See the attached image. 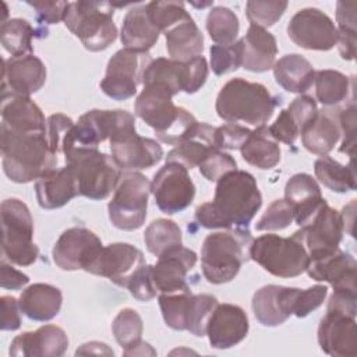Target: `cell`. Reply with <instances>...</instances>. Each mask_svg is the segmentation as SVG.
<instances>
[{
  "mask_svg": "<svg viewBox=\"0 0 357 357\" xmlns=\"http://www.w3.org/2000/svg\"><path fill=\"white\" fill-rule=\"evenodd\" d=\"M262 205L255 177L233 170L218 180L215 197L195 209V220L205 229H247Z\"/></svg>",
  "mask_w": 357,
  "mask_h": 357,
  "instance_id": "1",
  "label": "cell"
},
{
  "mask_svg": "<svg viewBox=\"0 0 357 357\" xmlns=\"http://www.w3.org/2000/svg\"><path fill=\"white\" fill-rule=\"evenodd\" d=\"M1 163L4 174L14 183H29L56 169L47 132H15L1 128Z\"/></svg>",
  "mask_w": 357,
  "mask_h": 357,
  "instance_id": "2",
  "label": "cell"
},
{
  "mask_svg": "<svg viewBox=\"0 0 357 357\" xmlns=\"http://www.w3.org/2000/svg\"><path fill=\"white\" fill-rule=\"evenodd\" d=\"M174 93L162 84H146L135 100V114L169 145L180 144L198 124L197 119L172 100Z\"/></svg>",
  "mask_w": 357,
  "mask_h": 357,
  "instance_id": "3",
  "label": "cell"
},
{
  "mask_svg": "<svg viewBox=\"0 0 357 357\" xmlns=\"http://www.w3.org/2000/svg\"><path fill=\"white\" fill-rule=\"evenodd\" d=\"M254 237L247 229H225L205 237L201 248V266L212 284L233 280L240 268L248 262Z\"/></svg>",
  "mask_w": 357,
  "mask_h": 357,
  "instance_id": "4",
  "label": "cell"
},
{
  "mask_svg": "<svg viewBox=\"0 0 357 357\" xmlns=\"http://www.w3.org/2000/svg\"><path fill=\"white\" fill-rule=\"evenodd\" d=\"M276 103L265 85L233 78L219 91L215 107L218 116L227 123L259 127L272 117Z\"/></svg>",
  "mask_w": 357,
  "mask_h": 357,
  "instance_id": "5",
  "label": "cell"
},
{
  "mask_svg": "<svg viewBox=\"0 0 357 357\" xmlns=\"http://www.w3.org/2000/svg\"><path fill=\"white\" fill-rule=\"evenodd\" d=\"M113 14L114 4L107 1H73L67 7L64 24L86 50L100 52L117 38Z\"/></svg>",
  "mask_w": 357,
  "mask_h": 357,
  "instance_id": "6",
  "label": "cell"
},
{
  "mask_svg": "<svg viewBox=\"0 0 357 357\" xmlns=\"http://www.w3.org/2000/svg\"><path fill=\"white\" fill-rule=\"evenodd\" d=\"M64 159L75 173L79 195L93 201L107 198L116 190L123 173L113 156L99 149L73 151L66 153Z\"/></svg>",
  "mask_w": 357,
  "mask_h": 357,
  "instance_id": "7",
  "label": "cell"
},
{
  "mask_svg": "<svg viewBox=\"0 0 357 357\" xmlns=\"http://www.w3.org/2000/svg\"><path fill=\"white\" fill-rule=\"evenodd\" d=\"M250 258L278 278H296L310 262L308 251L296 233L290 237L269 233L254 238Z\"/></svg>",
  "mask_w": 357,
  "mask_h": 357,
  "instance_id": "8",
  "label": "cell"
},
{
  "mask_svg": "<svg viewBox=\"0 0 357 357\" xmlns=\"http://www.w3.org/2000/svg\"><path fill=\"white\" fill-rule=\"evenodd\" d=\"M4 257L14 265L29 266L38 261L39 248L33 243V219L26 204L7 198L0 205Z\"/></svg>",
  "mask_w": 357,
  "mask_h": 357,
  "instance_id": "9",
  "label": "cell"
},
{
  "mask_svg": "<svg viewBox=\"0 0 357 357\" xmlns=\"http://www.w3.org/2000/svg\"><path fill=\"white\" fill-rule=\"evenodd\" d=\"M151 181L139 172H123L107 204L109 219L120 230L139 229L146 218Z\"/></svg>",
  "mask_w": 357,
  "mask_h": 357,
  "instance_id": "10",
  "label": "cell"
},
{
  "mask_svg": "<svg viewBox=\"0 0 357 357\" xmlns=\"http://www.w3.org/2000/svg\"><path fill=\"white\" fill-rule=\"evenodd\" d=\"M208 63L204 56L188 61H176L159 57L152 60L142 75V84H162L174 95L178 92L195 93L208 78Z\"/></svg>",
  "mask_w": 357,
  "mask_h": 357,
  "instance_id": "11",
  "label": "cell"
},
{
  "mask_svg": "<svg viewBox=\"0 0 357 357\" xmlns=\"http://www.w3.org/2000/svg\"><path fill=\"white\" fill-rule=\"evenodd\" d=\"M151 61L152 59L148 52L127 47L117 50L107 63L105 78L100 81V89L114 100H126L134 96Z\"/></svg>",
  "mask_w": 357,
  "mask_h": 357,
  "instance_id": "12",
  "label": "cell"
},
{
  "mask_svg": "<svg viewBox=\"0 0 357 357\" xmlns=\"http://www.w3.org/2000/svg\"><path fill=\"white\" fill-rule=\"evenodd\" d=\"M151 192L156 206L167 215H174L191 205L195 185L188 170L176 162H166L151 181Z\"/></svg>",
  "mask_w": 357,
  "mask_h": 357,
  "instance_id": "13",
  "label": "cell"
},
{
  "mask_svg": "<svg viewBox=\"0 0 357 357\" xmlns=\"http://www.w3.org/2000/svg\"><path fill=\"white\" fill-rule=\"evenodd\" d=\"M289 38L307 50H331L339 33L335 22L319 8L307 7L297 11L287 24Z\"/></svg>",
  "mask_w": 357,
  "mask_h": 357,
  "instance_id": "14",
  "label": "cell"
},
{
  "mask_svg": "<svg viewBox=\"0 0 357 357\" xmlns=\"http://www.w3.org/2000/svg\"><path fill=\"white\" fill-rule=\"evenodd\" d=\"M144 264L145 258L141 250L128 243H113L103 245L85 271L126 287L132 273Z\"/></svg>",
  "mask_w": 357,
  "mask_h": 357,
  "instance_id": "15",
  "label": "cell"
},
{
  "mask_svg": "<svg viewBox=\"0 0 357 357\" xmlns=\"http://www.w3.org/2000/svg\"><path fill=\"white\" fill-rule=\"evenodd\" d=\"M343 230L340 213L325 201L311 220L294 233L303 241L310 258H312L339 248Z\"/></svg>",
  "mask_w": 357,
  "mask_h": 357,
  "instance_id": "16",
  "label": "cell"
},
{
  "mask_svg": "<svg viewBox=\"0 0 357 357\" xmlns=\"http://www.w3.org/2000/svg\"><path fill=\"white\" fill-rule=\"evenodd\" d=\"M102 247L100 238L92 230L77 226L60 234L53 245L52 257L61 271H85Z\"/></svg>",
  "mask_w": 357,
  "mask_h": 357,
  "instance_id": "17",
  "label": "cell"
},
{
  "mask_svg": "<svg viewBox=\"0 0 357 357\" xmlns=\"http://www.w3.org/2000/svg\"><path fill=\"white\" fill-rule=\"evenodd\" d=\"M46 82V67L33 56L3 59L1 96H31Z\"/></svg>",
  "mask_w": 357,
  "mask_h": 357,
  "instance_id": "18",
  "label": "cell"
},
{
  "mask_svg": "<svg viewBox=\"0 0 357 357\" xmlns=\"http://www.w3.org/2000/svg\"><path fill=\"white\" fill-rule=\"evenodd\" d=\"M318 343L321 350L329 356H356V317L339 310L326 308V314L318 326Z\"/></svg>",
  "mask_w": 357,
  "mask_h": 357,
  "instance_id": "19",
  "label": "cell"
},
{
  "mask_svg": "<svg viewBox=\"0 0 357 357\" xmlns=\"http://www.w3.org/2000/svg\"><path fill=\"white\" fill-rule=\"evenodd\" d=\"M109 142L113 159L124 172L149 169L163 158L162 146L152 138L138 135L137 130L112 138Z\"/></svg>",
  "mask_w": 357,
  "mask_h": 357,
  "instance_id": "20",
  "label": "cell"
},
{
  "mask_svg": "<svg viewBox=\"0 0 357 357\" xmlns=\"http://www.w3.org/2000/svg\"><path fill=\"white\" fill-rule=\"evenodd\" d=\"M197 254L187 247H177L160 255L152 265V276L159 294L191 291L187 276L197 264Z\"/></svg>",
  "mask_w": 357,
  "mask_h": 357,
  "instance_id": "21",
  "label": "cell"
},
{
  "mask_svg": "<svg viewBox=\"0 0 357 357\" xmlns=\"http://www.w3.org/2000/svg\"><path fill=\"white\" fill-rule=\"evenodd\" d=\"M250 324L245 311L230 303L215 307L206 326V336L213 349H230L238 344L248 333Z\"/></svg>",
  "mask_w": 357,
  "mask_h": 357,
  "instance_id": "22",
  "label": "cell"
},
{
  "mask_svg": "<svg viewBox=\"0 0 357 357\" xmlns=\"http://www.w3.org/2000/svg\"><path fill=\"white\" fill-rule=\"evenodd\" d=\"M298 287L266 284L252 296V311L257 321L264 326L284 324L294 311Z\"/></svg>",
  "mask_w": 357,
  "mask_h": 357,
  "instance_id": "23",
  "label": "cell"
},
{
  "mask_svg": "<svg viewBox=\"0 0 357 357\" xmlns=\"http://www.w3.org/2000/svg\"><path fill=\"white\" fill-rule=\"evenodd\" d=\"M356 259L351 254L336 248L310 258L305 272L317 282H328L337 289L356 290Z\"/></svg>",
  "mask_w": 357,
  "mask_h": 357,
  "instance_id": "24",
  "label": "cell"
},
{
  "mask_svg": "<svg viewBox=\"0 0 357 357\" xmlns=\"http://www.w3.org/2000/svg\"><path fill=\"white\" fill-rule=\"evenodd\" d=\"M68 349V337L57 325H43L35 332L15 336L10 344V356L15 357H60Z\"/></svg>",
  "mask_w": 357,
  "mask_h": 357,
  "instance_id": "25",
  "label": "cell"
},
{
  "mask_svg": "<svg viewBox=\"0 0 357 357\" xmlns=\"http://www.w3.org/2000/svg\"><path fill=\"white\" fill-rule=\"evenodd\" d=\"M35 194L40 208L57 209L79 195L77 177L71 166L53 169L35 180Z\"/></svg>",
  "mask_w": 357,
  "mask_h": 357,
  "instance_id": "26",
  "label": "cell"
},
{
  "mask_svg": "<svg viewBox=\"0 0 357 357\" xmlns=\"http://www.w3.org/2000/svg\"><path fill=\"white\" fill-rule=\"evenodd\" d=\"M1 128L15 132H47L42 109L29 96H1Z\"/></svg>",
  "mask_w": 357,
  "mask_h": 357,
  "instance_id": "27",
  "label": "cell"
},
{
  "mask_svg": "<svg viewBox=\"0 0 357 357\" xmlns=\"http://www.w3.org/2000/svg\"><path fill=\"white\" fill-rule=\"evenodd\" d=\"M284 199L294 212V220L301 227L317 213L325 198L317 180L307 173L293 174L284 187Z\"/></svg>",
  "mask_w": 357,
  "mask_h": 357,
  "instance_id": "28",
  "label": "cell"
},
{
  "mask_svg": "<svg viewBox=\"0 0 357 357\" xmlns=\"http://www.w3.org/2000/svg\"><path fill=\"white\" fill-rule=\"evenodd\" d=\"M243 40L241 66L252 73H265L275 64L278 54L276 38L265 28L250 25Z\"/></svg>",
  "mask_w": 357,
  "mask_h": 357,
  "instance_id": "29",
  "label": "cell"
},
{
  "mask_svg": "<svg viewBox=\"0 0 357 357\" xmlns=\"http://www.w3.org/2000/svg\"><path fill=\"white\" fill-rule=\"evenodd\" d=\"M18 304L21 312L32 321L46 322L53 319L61 308V290L49 283H33L22 290Z\"/></svg>",
  "mask_w": 357,
  "mask_h": 357,
  "instance_id": "30",
  "label": "cell"
},
{
  "mask_svg": "<svg viewBox=\"0 0 357 357\" xmlns=\"http://www.w3.org/2000/svg\"><path fill=\"white\" fill-rule=\"evenodd\" d=\"M215 128L206 123H199L192 128V131L177 144L166 155V162H176L184 166L187 170L198 167L201 160L206 153L215 146Z\"/></svg>",
  "mask_w": 357,
  "mask_h": 357,
  "instance_id": "31",
  "label": "cell"
},
{
  "mask_svg": "<svg viewBox=\"0 0 357 357\" xmlns=\"http://www.w3.org/2000/svg\"><path fill=\"white\" fill-rule=\"evenodd\" d=\"M166 49L172 60L188 61L204 52V35L192 17L180 21L165 32Z\"/></svg>",
  "mask_w": 357,
  "mask_h": 357,
  "instance_id": "32",
  "label": "cell"
},
{
  "mask_svg": "<svg viewBox=\"0 0 357 357\" xmlns=\"http://www.w3.org/2000/svg\"><path fill=\"white\" fill-rule=\"evenodd\" d=\"M159 33L160 31L148 17L145 4H139L127 11L123 20L120 39L127 49L148 52L158 42Z\"/></svg>",
  "mask_w": 357,
  "mask_h": 357,
  "instance_id": "33",
  "label": "cell"
},
{
  "mask_svg": "<svg viewBox=\"0 0 357 357\" xmlns=\"http://www.w3.org/2000/svg\"><path fill=\"white\" fill-rule=\"evenodd\" d=\"M340 127L337 116L331 110L317 113L314 120L301 131L303 146L315 155H328L340 139Z\"/></svg>",
  "mask_w": 357,
  "mask_h": 357,
  "instance_id": "34",
  "label": "cell"
},
{
  "mask_svg": "<svg viewBox=\"0 0 357 357\" xmlns=\"http://www.w3.org/2000/svg\"><path fill=\"white\" fill-rule=\"evenodd\" d=\"M272 68L276 82L287 92L304 93L314 84L315 70L301 54H286L275 61Z\"/></svg>",
  "mask_w": 357,
  "mask_h": 357,
  "instance_id": "35",
  "label": "cell"
},
{
  "mask_svg": "<svg viewBox=\"0 0 357 357\" xmlns=\"http://www.w3.org/2000/svg\"><path fill=\"white\" fill-rule=\"evenodd\" d=\"M243 159L261 170L275 167L280 162V148L278 141L272 138L266 126L251 130L250 137L240 148Z\"/></svg>",
  "mask_w": 357,
  "mask_h": 357,
  "instance_id": "36",
  "label": "cell"
},
{
  "mask_svg": "<svg viewBox=\"0 0 357 357\" xmlns=\"http://www.w3.org/2000/svg\"><path fill=\"white\" fill-rule=\"evenodd\" d=\"M315 177L335 192H347L356 190V173L353 162L349 166L339 163L328 155L319 156L314 163Z\"/></svg>",
  "mask_w": 357,
  "mask_h": 357,
  "instance_id": "37",
  "label": "cell"
},
{
  "mask_svg": "<svg viewBox=\"0 0 357 357\" xmlns=\"http://www.w3.org/2000/svg\"><path fill=\"white\" fill-rule=\"evenodd\" d=\"M144 241L151 254L160 257L173 248L183 245L181 230L178 225L170 219H156L145 229Z\"/></svg>",
  "mask_w": 357,
  "mask_h": 357,
  "instance_id": "38",
  "label": "cell"
},
{
  "mask_svg": "<svg viewBox=\"0 0 357 357\" xmlns=\"http://www.w3.org/2000/svg\"><path fill=\"white\" fill-rule=\"evenodd\" d=\"M35 35L32 25L22 18H10L0 25V42L11 57L33 54L32 39Z\"/></svg>",
  "mask_w": 357,
  "mask_h": 357,
  "instance_id": "39",
  "label": "cell"
},
{
  "mask_svg": "<svg viewBox=\"0 0 357 357\" xmlns=\"http://www.w3.org/2000/svg\"><path fill=\"white\" fill-rule=\"evenodd\" d=\"M353 81V79H351ZM349 77L336 70L315 71V95L324 106H336L347 99L353 85Z\"/></svg>",
  "mask_w": 357,
  "mask_h": 357,
  "instance_id": "40",
  "label": "cell"
},
{
  "mask_svg": "<svg viewBox=\"0 0 357 357\" xmlns=\"http://www.w3.org/2000/svg\"><path fill=\"white\" fill-rule=\"evenodd\" d=\"M240 22L234 11L227 7H213L206 17V31L216 45L227 46L236 42Z\"/></svg>",
  "mask_w": 357,
  "mask_h": 357,
  "instance_id": "41",
  "label": "cell"
},
{
  "mask_svg": "<svg viewBox=\"0 0 357 357\" xmlns=\"http://www.w3.org/2000/svg\"><path fill=\"white\" fill-rule=\"evenodd\" d=\"M191 296V291L159 294L158 300L162 317L169 328L174 331H185Z\"/></svg>",
  "mask_w": 357,
  "mask_h": 357,
  "instance_id": "42",
  "label": "cell"
},
{
  "mask_svg": "<svg viewBox=\"0 0 357 357\" xmlns=\"http://www.w3.org/2000/svg\"><path fill=\"white\" fill-rule=\"evenodd\" d=\"M144 324L139 314L132 308H123L114 317L112 324V332L116 342L127 349L141 340Z\"/></svg>",
  "mask_w": 357,
  "mask_h": 357,
  "instance_id": "43",
  "label": "cell"
},
{
  "mask_svg": "<svg viewBox=\"0 0 357 357\" xmlns=\"http://www.w3.org/2000/svg\"><path fill=\"white\" fill-rule=\"evenodd\" d=\"M216 305L218 300L212 294H192L187 314L185 331L198 337L205 336L208 321Z\"/></svg>",
  "mask_w": 357,
  "mask_h": 357,
  "instance_id": "44",
  "label": "cell"
},
{
  "mask_svg": "<svg viewBox=\"0 0 357 357\" xmlns=\"http://www.w3.org/2000/svg\"><path fill=\"white\" fill-rule=\"evenodd\" d=\"M145 7L151 22L160 32H166L173 25L190 17L183 1H151Z\"/></svg>",
  "mask_w": 357,
  "mask_h": 357,
  "instance_id": "45",
  "label": "cell"
},
{
  "mask_svg": "<svg viewBox=\"0 0 357 357\" xmlns=\"http://www.w3.org/2000/svg\"><path fill=\"white\" fill-rule=\"evenodd\" d=\"M287 8V1L250 0L245 4V14L250 25L268 28L275 25Z\"/></svg>",
  "mask_w": 357,
  "mask_h": 357,
  "instance_id": "46",
  "label": "cell"
},
{
  "mask_svg": "<svg viewBox=\"0 0 357 357\" xmlns=\"http://www.w3.org/2000/svg\"><path fill=\"white\" fill-rule=\"evenodd\" d=\"M211 68L216 75L236 71L243 60V40L238 39L231 45H213L209 49Z\"/></svg>",
  "mask_w": 357,
  "mask_h": 357,
  "instance_id": "47",
  "label": "cell"
},
{
  "mask_svg": "<svg viewBox=\"0 0 357 357\" xmlns=\"http://www.w3.org/2000/svg\"><path fill=\"white\" fill-rule=\"evenodd\" d=\"M293 220H294V212L290 204L284 198L275 199L266 208V211L259 218V220L255 223V230H259V231L283 230L287 226H290Z\"/></svg>",
  "mask_w": 357,
  "mask_h": 357,
  "instance_id": "48",
  "label": "cell"
},
{
  "mask_svg": "<svg viewBox=\"0 0 357 357\" xmlns=\"http://www.w3.org/2000/svg\"><path fill=\"white\" fill-rule=\"evenodd\" d=\"M198 169L208 181H218L225 174L236 170L237 163L230 153H226L219 148H212L201 160Z\"/></svg>",
  "mask_w": 357,
  "mask_h": 357,
  "instance_id": "49",
  "label": "cell"
},
{
  "mask_svg": "<svg viewBox=\"0 0 357 357\" xmlns=\"http://www.w3.org/2000/svg\"><path fill=\"white\" fill-rule=\"evenodd\" d=\"M130 294L138 301H149L156 297L158 289L152 276V265L144 264L128 279L127 286Z\"/></svg>",
  "mask_w": 357,
  "mask_h": 357,
  "instance_id": "50",
  "label": "cell"
},
{
  "mask_svg": "<svg viewBox=\"0 0 357 357\" xmlns=\"http://www.w3.org/2000/svg\"><path fill=\"white\" fill-rule=\"evenodd\" d=\"M251 130L241 124L227 123L215 128V146L219 149H240Z\"/></svg>",
  "mask_w": 357,
  "mask_h": 357,
  "instance_id": "51",
  "label": "cell"
},
{
  "mask_svg": "<svg viewBox=\"0 0 357 357\" xmlns=\"http://www.w3.org/2000/svg\"><path fill=\"white\" fill-rule=\"evenodd\" d=\"M328 294V287L324 284H315L308 289H298L293 315L297 318H304L314 310H317L325 301Z\"/></svg>",
  "mask_w": 357,
  "mask_h": 357,
  "instance_id": "52",
  "label": "cell"
},
{
  "mask_svg": "<svg viewBox=\"0 0 357 357\" xmlns=\"http://www.w3.org/2000/svg\"><path fill=\"white\" fill-rule=\"evenodd\" d=\"M337 121L340 127V132H343V141L340 146V152H344L350 156V162L354 158L356 148V105L351 100L349 106H346L337 114Z\"/></svg>",
  "mask_w": 357,
  "mask_h": 357,
  "instance_id": "53",
  "label": "cell"
},
{
  "mask_svg": "<svg viewBox=\"0 0 357 357\" xmlns=\"http://www.w3.org/2000/svg\"><path fill=\"white\" fill-rule=\"evenodd\" d=\"M290 114V117L293 119V121L296 123V126L301 131L314 120V117L318 113V107H317V102L308 96V95H300L297 96L286 109Z\"/></svg>",
  "mask_w": 357,
  "mask_h": 357,
  "instance_id": "54",
  "label": "cell"
},
{
  "mask_svg": "<svg viewBox=\"0 0 357 357\" xmlns=\"http://www.w3.org/2000/svg\"><path fill=\"white\" fill-rule=\"evenodd\" d=\"M74 121L63 113H54L47 119V139L52 151L59 155L63 148V141Z\"/></svg>",
  "mask_w": 357,
  "mask_h": 357,
  "instance_id": "55",
  "label": "cell"
},
{
  "mask_svg": "<svg viewBox=\"0 0 357 357\" xmlns=\"http://www.w3.org/2000/svg\"><path fill=\"white\" fill-rule=\"evenodd\" d=\"M269 134L278 142H283L286 145H293L297 137L300 135V130L290 117L289 112L284 109L279 113L276 120L268 127Z\"/></svg>",
  "mask_w": 357,
  "mask_h": 357,
  "instance_id": "56",
  "label": "cell"
},
{
  "mask_svg": "<svg viewBox=\"0 0 357 357\" xmlns=\"http://www.w3.org/2000/svg\"><path fill=\"white\" fill-rule=\"evenodd\" d=\"M36 11L38 21L42 24H57L64 21L68 1H26Z\"/></svg>",
  "mask_w": 357,
  "mask_h": 357,
  "instance_id": "57",
  "label": "cell"
},
{
  "mask_svg": "<svg viewBox=\"0 0 357 357\" xmlns=\"http://www.w3.org/2000/svg\"><path fill=\"white\" fill-rule=\"evenodd\" d=\"M1 303V331H17L21 326V317H20V304L18 300L11 296H3L0 298Z\"/></svg>",
  "mask_w": 357,
  "mask_h": 357,
  "instance_id": "58",
  "label": "cell"
},
{
  "mask_svg": "<svg viewBox=\"0 0 357 357\" xmlns=\"http://www.w3.org/2000/svg\"><path fill=\"white\" fill-rule=\"evenodd\" d=\"M336 21L339 33H356V1H337Z\"/></svg>",
  "mask_w": 357,
  "mask_h": 357,
  "instance_id": "59",
  "label": "cell"
},
{
  "mask_svg": "<svg viewBox=\"0 0 357 357\" xmlns=\"http://www.w3.org/2000/svg\"><path fill=\"white\" fill-rule=\"evenodd\" d=\"M29 283V276L17 271L4 259L0 262V286L8 290H20Z\"/></svg>",
  "mask_w": 357,
  "mask_h": 357,
  "instance_id": "60",
  "label": "cell"
},
{
  "mask_svg": "<svg viewBox=\"0 0 357 357\" xmlns=\"http://www.w3.org/2000/svg\"><path fill=\"white\" fill-rule=\"evenodd\" d=\"M107 354V356H113V350H110L107 347L106 343H100V342H89V343H84L79 349H77L75 354Z\"/></svg>",
  "mask_w": 357,
  "mask_h": 357,
  "instance_id": "61",
  "label": "cell"
},
{
  "mask_svg": "<svg viewBox=\"0 0 357 357\" xmlns=\"http://www.w3.org/2000/svg\"><path fill=\"white\" fill-rule=\"evenodd\" d=\"M354 211H356V199H351V202L349 205H346L342 212H339L342 222H343V229L347 230L350 236H354V230H353Z\"/></svg>",
  "mask_w": 357,
  "mask_h": 357,
  "instance_id": "62",
  "label": "cell"
},
{
  "mask_svg": "<svg viewBox=\"0 0 357 357\" xmlns=\"http://www.w3.org/2000/svg\"><path fill=\"white\" fill-rule=\"evenodd\" d=\"M123 354L124 356H146V354L155 356L156 351L151 347L149 343L139 340L135 344H132V346H130L127 349H123Z\"/></svg>",
  "mask_w": 357,
  "mask_h": 357,
  "instance_id": "63",
  "label": "cell"
}]
</instances>
